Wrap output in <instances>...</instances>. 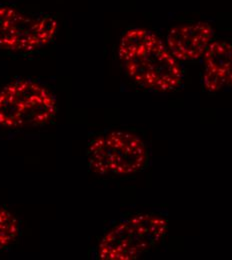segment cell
I'll return each instance as SVG.
<instances>
[{
    "label": "cell",
    "instance_id": "52a82bcc",
    "mask_svg": "<svg viewBox=\"0 0 232 260\" xmlns=\"http://www.w3.org/2000/svg\"><path fill=\"white\" fill-rule=\"evenodd\" d=\"M202 86L209 93L232 87V43L213 40L202 56Z\"/></svg>",
    "mask_w": 232,
    "mask_h": 260
},
{
    "label": "cell",
    "instance_id": "5b68a950",
    "mask_svg": "<svg viewBox=\"0 0 232 260\" xmlns=\"http://www.w3.org/2000/svg\"><path fill=\"white\" fill-rule=\"evenodd\" d=\"M56 19L46 13H28L0 4V48L12 52H32L53 41Z\"/></svg>",
    "mask_w": 232,
    "mask_h": 260
},
{
    "label": "cell",
    "instance_id": "277c9868",
    "mask_svg": "<svg viewBox=\"0 0 232 260\" xmlns=\"http://www.w3.org/2000/svg\"><path fill=\"white\" fill-rule=\"evenodd\" d=\"M88 166L103 176H128L146 168L149 156L144 141L136 134L112 130L93 138L87 147Z\"/></svg>",
    "mask_w": 232,
    "mask_h": 260
},
{
    "label": "cell",
    "instance_id": "3957f363",
    "mask_svg": "<svg viewBox=\"0 0 232 260\" xmlns=\"http://www.w3.org/2000/svg\"><path fill=\"white\" fill-rule=\"evenodd\" d=\"M167 221L154 213H137L109 229L98 243L103 260H134L155 248L165 237Z\"/></svg>",
    "mask_w": 232,
    "mask_h": 260
},
{
    "label": "cell",
    "instance_id": "ba28073f",
    "mask_svg": "<svg viewBox=\"0 0 232 260\" xmlns=\"http://www.w3.org/2000/svg\"><path fill=\"white\" fill-rule=\"evenodd\" d=\"M18 236V220L10 211L0 207V251L13 244Z\"/></svg>",
    "mask_w": 232,
    "mask_h": 260
},
{
    "label": "cell",
    "instance_id": "8992f818",
    "mask_svg": "<svg viewBox=\"0 0 232 260\" xmlns=\"http://www.w3.org/2000/svg\"><path fill=\"white\" fill-rule=\"evenodd\" d=\"M214 40V29L204 21L176 25L168 31L166 46L178 62L201 59Z\"/></svg>",
    "mask_w": 232,
    "mask_h": 260
},
{
    "label": "cell",
    "instance_id": "6da1fadb",
    "mask_svg": "<svg viewBox=\"0 0 232 260\" xmlns=\"http://www.w3.org/2000/svg\"><path fill=\"white\" fill-rule=\"evenodd\" d=\"M118 57L127 76L140 87L168 92L179 88L183 71L165 42L151 30L135 27L120 37Z\"/></svg>",
    "mask_w": 232,
    "mask_h": 260
},
{
    "label": "cell",
    "instance_id": "7a4b0ae2",
    "mask_svg": "<svg viewBox=\"0 0 232 260\" xmlns=\"http://www.w3.org/2000/svg\"><path fill=\"white\" fill-rule=\"evenodd\" d=\"M57 113L55 96L29 79L8 83L0 89V126L12 129L48 124Z\"/></svg>",
    "mask_w": 232,
    "mask_h": 260
}]
</instances>
